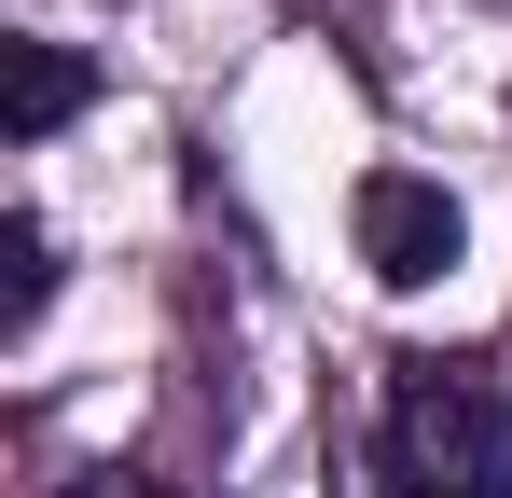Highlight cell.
Wrapping results in <instances>:
<instances>
[{
  "label": "cell",
  "instance_id": "cell-1",
  "mask_svg": "<svg viewBox=\"0 0 512 498\" xmlns=\"http://www.w3.org/2000/svg\"><path fill=\"white\" fill-rule=\"evenodd\" d=\"M388 485L402 498H512V374L485 346L388 360Z\"/></svg>",
  "mask_w": 512,
  "mask_h": 498
},
{
  "label": "cell",
  "instance_id": "cell-2",
  "mask_svg": "<svg viewBox=\"0 0 512 498\" xmlns=\"http://www.w3.org/2000/svg\"><path fill=\"white\" fill-rule=\"evenodd\" d=\"M346 222H360V263H374L388 291H429V277H443V263L471 249V222H457V194H443V180H416V166H374Z\"/></svg>",
  "mask_w": 512,
  "mask_h": 498
},
{
  "label": "cell",
  "instance_id": "cell-3",
  "mask_svg": "<svg viewBox=\"0 0 512 498\" xmlns=\"http://www.w3.org/2000/svg\"><path fill=\"white\" fill-rule=\"evenodd\" d=\"M84 97H97V70L70 42H0V139H56Z\"/></svg>",
  "mask_w": 512,
  "mask_h": 498
},
{
  "label": "cell",
  "instance_id": "cell-4",
  "mask_svg": "<svg viewBox=\"0 0 512 498\" xmlns=\"http://www.w3.org/2000/svg\"><path fill=\"white\" fill-rule=\"evenodd\" d=\"M0 263H14V277H0V332H28L42 305H56V236L14 208V222H0Z\"/></svg>",
  "mask_w": 512,
  "mask_h": 498
},
{
  "label": "cell",
  "instance_id": "cell-5",
  "mask_svg": "<svg viewBox=\"0 0 512 498\" xmlns=\"http://www.w3.org/2000/svg\"><path fill=\"white\" fill-rule=\"evenodd\" d=\"M56 498H180V485H167V471H125V457H97V471H70Z\"/></svg>",
  "mask_w": 512,
  "mask_h": 498
}]
</instances>
